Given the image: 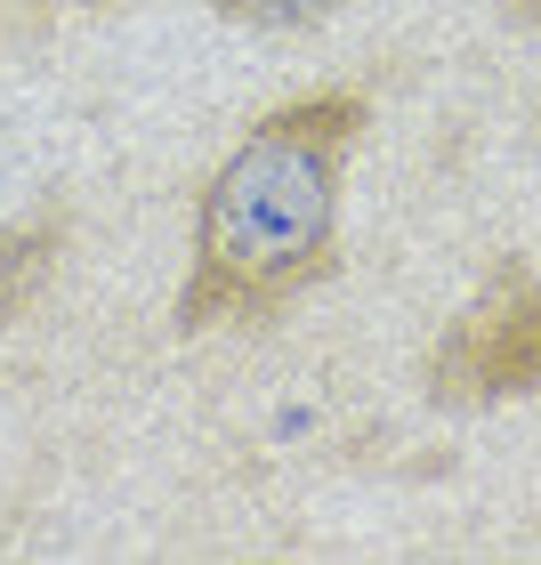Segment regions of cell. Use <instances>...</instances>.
Listing matches in <instances>:
<instances>
[{
  "label": "cell",
  "instance_id": "2",
  "mask_svg": "<svg viewBox=\"0 0 541 565\" xmlns=\"http://www.w3.org/2000/svg\"><path fill=\"white\" fill-rule=\"evenodd\" d=\"M428 396L453 413L541 396V275L526 259H501L485 291L460 307V323L428 355Z\"/></svg>",
  "mask_w": 541,
  "mask_h": 565
},
{
  "label": "cell",
  "instance_id": "3",
  "mask_svg": "<svg viewBox=\"0 0 541 565\" xmlns=\"http://www.w3.org/2000/svg\"><path fill=\"white\" fill-rule=\"evenodd\" d=\"M57 243H65L57 218H33V226H9V235H0V323L24 316V299L41 291V275H49V259H57Z\"/></svg>",
  "mask_w": 541,
  "mask_h": 565
},
{
  "label": "cell",
  "instance_id": "4",
  "mask_svg": "<svg viewBox=\"0 0 541 565\" xmlns=\"http://www.w3.org/2000/svg\"><path fill=\"white\" fill-rule=\"evenodd\" d=\"M211 9L235 17V24H259V33H299V24L331 17L340 0H211Z\"/></svg>",
  "mask_w": 541,
  "mask_h": 565
},
{
  "label": "cell",
  "instance_id": "1",
  "mask_svg": "<svg viewBox=\"0 0 541 565\" xmlns=\"http://www.w3.org/2000/svg\"><path fill=\"white\" fill-rule=\"evenodd\" d=\"M372 106L356 89H316L251 121V138L219 162L194 211V267L178 282V331L259 323L331 275L340 243V178Z\"/></svg>",
  "mask_w": 541,
  "mask_h": 565
},
{
  "label": "cell",
  "instance_id": "5",
  "mask_svg": "<svg viewBox=\"0 0 541 565\" xmlns=\"http://www.w3.org/2000/svg\"><path fill=\"white\" fill-rule=\"evenodd\" d=\"M509 17H518V24H541V0H509Z\"/></svg>",
  "mask_w": 541,
  "mask_h": 565
},
{
  "label": "cell",
  "instance_id": "6",
  "mask_svg": "<svg viewBox=\"0 0 541 565\" xmlns=\"http://www.w3.org/2000/svg\"><path fill=\"white\" fill-rule=\"evenodd\" d=\"M82 9H97V0H82Z\"/></svg>",
  "mask_w": 541,
  "mask_h": 565
}]
</instances>
